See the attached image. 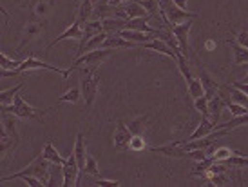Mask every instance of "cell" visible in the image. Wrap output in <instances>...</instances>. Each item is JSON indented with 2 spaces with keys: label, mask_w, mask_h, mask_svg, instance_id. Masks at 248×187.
<instances>
[{
  "label": "cell",
  "mask_w": 248,
  "mask_h": 187,
  "mask_svg": "<svg viewBox=\"0 0 248 187\" xmlns=\"http://www.w3.org/2000/svg\"><path fill=\"white\" fill-rule=\"evenodd\" d=\"M51 167H53V162H49L47 158H44L40 153V156L38 158H35L29 166H26L22 171H18V173L15 174H9V176H2V184H6V182L9 180H18V178H22L24 174H31V176H36L38 180L42 182V186L46 187L49 186V176H51Z\"/></svg>",
  "instance_id": "cell-1"
},
{
  "label": "cell",
  "mask_w": 248,
  "mask_h": 187,
  "mask_svg": "<svg viewBox=\"0 0 248 187\" xmlns=\"http://www.w3.org/2000/svg\"><path fill=\"white\" fill-rule=\"evenodd\" d=\"M234 149H230V147L227 146H219V147H216L212 151V158L216 160V162H221V160H227L228 156H232L234 154Z\"/></svg>",
  "instance_id": "cell-37"
},
{
  "label": "cell",
  "mask_w": 248,
  "mask_h": 187,
  "mask_svg": "<svg viewBox=\"0 0 248 187\" xmlns=\"http://www.w3.org/2000/svg\"><path fill=\"white\" fill-rule=\"evenodd\" d=\"M24 85H26V82H20V84H16L15 87H9V89L2 91V93H0V105H2V107H7V105L13 104L15 97L20 93V89Z\"/></svg>",
  "instance_id": "cell-28"
},
{
  "label": "cell",
  "mask_w": 248,
  "mask_h": 187,
  "mask_svg": "<svg viewBox=\"0 0 248 187\" xmlns=\"http://www.w3.org/2000/svg\"><path fill=\"white\" fill-rule=\"evenodd\" d=\"M2 109L13 113V115H16L18 118H22V120H42L47 113L55 111L53 107H47V109H38V107H33V105H29L28 102L24 100L22 95H16L15 100H13V104L7 105V107H2Z\"/></svg>",
  "instance_id": "cell-4"
},
{
  "label": "cell",
  "mask_w": 248,
  "mask_h": 187,
  "mask_svg": "<svg viewBox=\"0 0 248 187\" xmlns=\"http://www.w3.org/2000/svg\"><path fill=\"white\" fill-rule=\"evenodd\" d=\"M159 4H161L163 18H165L167 24H170V28L172 26H179L183 22L196 20L198 18V13H192L188 9H181V7H178L174 4L172 0H159Z\"/></svg>",
  "instance_id": "cell-5"
},
{
  "label": "cell",
  "mask_w": 248,
  "mask_h": 187,
  "mask_svg": "<svg viewBox=\"0 0 248 187\" xmlns=\"http://www.w3.org/2000/svg\"><path fill=\"white\" fill-rule=\"evenodd\" d=\"M110 6L112 7H120V6H124V4H127V2H131V0H107Z\"/></svg>",
  "instance_id": "cell-41"
},
{
  "label": "cell",
  "mask_w": 248,
  "mask_h": 187,
  "mask_svg": "<svg viewBox=\"0 0 248 187\" xmlns=\"http://www.w3.org/2000/svg\"><path fill=\"white\" fill-rule=\"evenodd\" d=\"M201 82H203V87H205V95H207L208 98H212L214 95H217L219 93V89H221V84L219 82H216L212 76L208 75L207 71L203 69L201 71Z\"/></svg>",
  "instance_id": "cell-25"
},
{
  "label": "cell",
  "mask_w": 248,
  "mask_h": 187,
  "mask_svg": "<svg viewBox=\"0 0 248 187\" xmlns=\"http://www.w3.org/2000/svg\"><path fill=\"white\" fill-rule=\"evenodd\" d=\"M102 24H104V31L107 35H120V31H124L127 26V20L120 18V17H109V18H104Z\"/></svg>",
  "instance_id": "cell-22"
},
{
  "label": "cell",
  "mask_w": 248,
  "mask_h": 187,
  "mask_svg": "<svg viewBox=\"0 0 248 187\" xmlns=\"http://www.w3.org/2000/svg\"><path fill=\"white\" fill-rule=\"evenodd\" d=\"M207 49H214V42H207Z\"/></svg>",
  "instance_id": "cell-43"
},
{
  "label": "cell",
  "mask_w": 248,
  "mask_h": 187,
  "mask_svg": "<svg viewBox=\"0 0 248 187\" xmlns=\"http://www.w3.org/2000/svg\"><path fill=\"white\" fill-rule=\"evenodd\" d=\"M192 24L194 20H188V22H183V24H179V26H172L170 31H172V35L176 36V40L179 44V49H181V53L185 58H188V33H190V29H192Z\"/></svg>",
  "instance_id": "cell-11"
},
{
  "label": "cell",
  "mask_w": 248,
  "mask_h": 187,
  "mask_svg": "<svg viewBox=\"0 0 248 187\" xmlns=\"http://www.w3.org/2000/svg\"><path fill=\"white\" fill-rule=\"evenodd\" d=\"M225 87H227V93H228V100L237 102V104L248 107V95L245 91H241L239 87H235L234 84H225Z\"/></svg>",
  "instance_id": "cell-27"
},
{
  "label": "cell",
  "mask_w": 248,
  "mask_h": 187,
  "mask_svg": "<svg viewBox=\"0 0 248 187\" xmlns=\"http://www.w3.org/2000/svg\"><path fill=\"white\" fill-rule=\"evenodd\" d=\"M140 48L151 49V51H156V53H161V55L170 56V58H174V60H178L176 51H174V49L170 48L165 40H161V38H154V40H151V42H145V44H141Z\"/></svg>",
  "instance_id": "cell-16"
},
{
  "label": "cell",
  "mask_w": 248,
  "mask_h": 187,
  "mask_svg": "<svg viewBox=\"0 0 248 187\" xmlns=\"http://www.w3.org/2000/svg\"><path fill=\"white\" fill-rule=\"evenodd\" d=\"M80 75V87H82V98L85 102V107L91 109L98 95V87H100V75L96 69H76Z\"/></svg>",
  "instance_id": "cell-2"
},
{
  "label": "cell",
  "mask_w": 248,
  "mask_h": 187,
  "mask_svg": "<svg viewBox=\"0 0 248 187\" xmlns=\"http://www.w3.org/2000/svg\"><path fill=\"white\" fill-rule=\"evenodd\" d=\"M42 31H44V24H42V20L31 18V20L24 26V31H22V42L18 44V48H16V53H20L22 49L28 48L31 42H35L36 38L42 35Z\"/></svg>",
  "instance_id": "cell-9"
},
{
  "label": "cell",
  "mask_w": 248,
  "mask_h": 187,
  "mask_svg": "<svg viewBox=\"0 0 248 187\" xmlns=\"http://www.w3.org/2000/svg\"><path fill=\"white\" fill-rule=\"evenodd\" d=\"M174 4H176V6L178 7H181V9H188V7H186V4H188V0H172Z\"/></svg>",
  "instance_id": "cell-42"
},
{
  "label": "cell",
  "mask_w": 248,
  "mask_h": 187,
  "mask_svg": "<svg viewBox=\"0 0 248 187\" xmlns=\"http://www.w3.org/2000/svg\"><path fill=\"white\" fill-rule=\"evenodd\" d=\"M100 33H104V24H102V20H96V18H94V20H89L83 26V38H82V42H80V48L78 49H82L83 46L87 44L89 38L100 35Z\"/></svg>",
  "instance_id": "cell-20"
},
{
  "label": "cell",
  "mask_w": 248,
  "mask_h": 187,
  "mask_svg": "<svg viewBox=\"0 0 248 187\" xmlns=\"http://www.w3.org/2000/svg\"><path fill=\"white\" fill-rule=\"evenodd\" d=\"M93 15H94V0H82L80 6H78V11H76V20L82 24V28L87 24L89 20H93Z\"/></svg>",
  "instance_id": "cell-18"
},
{
  "label": "cell",
  "mask_w": 248,
  "mask_h": 187,
  "mask_svg": "<svg viewBox=\"0 0 248 187\" xmlns=\"http://www.w3.org/2000/svg\"><path fill=\"white\" fill-rule=\"evenodd\" d=\"M104 48H109V49H132V48H138V44L127 40V38H124L122 35H109L104 42Z\"/></svg>",
  "instance_id": "cell-21"
},
{
  "label": "cell",
  "mask_w": 248,
  "mask_h": 187,
  "mask_svg": "<svg viewBox=\"0 0 248 187\" xmlns=\"http://www.w3.org/2000/svg\"><path fill=\"white\" fill-rule=\"evenodd\" d=\"M96 186H102V187H109V186H114V187H118V186H122L118 180H102V178H96Z\"/></svg>",
  "instance_id": "cell-40"
},
{
  "label": "cell",
  "mask_w": 248,
  "mask_h": 187,
  "mask_svg": "<svg viewBox=\"0 0 248 187\" xmlns=\"http://www.w3.org/2000/svg\"><path fill=\"white\" fill-rule=\"evenodd\" d=\"M114 9H116V7L110 6L107 0H98L96 4H94V15H93V18H96V20L109 18V17L114 15Z\"/></svg>",
  "instance_id": "cell-26"
},
{
  "label": "cell",
  "mask_w": 248,
  "mask_h": 187,
  "mask_svg": "<svg viewBox=\"0 0 248 187\" xmlns=\"http://www.w3.org/2000/svg\"><path fill=\"white\" fill-rule=\"evenodd\" d=\"M228 44L232 46V53H234V66H245L248 64V48L241 46L239 42L228 38Z\"/></svg>",
  "instance_id": "cell-24"
},
{
  "label": "cell",
  "mask_w": 248,
  "mask_h": 187,
  "mask_svg": "<svg viewBox=\"0 0 248 187\" xmlns=\"http://www.w3.org/2000/svg\"><path fill=\"white\" fill-rule=\"evenodd\" d=\"M83 174H91V176H96V178H98V174H100V171H98L96 158H94V156H91V154H87V162H85L83 171L80 173V178H78V182H82Z\"/></svg>",
  "instance_id": "cell-33"
},
{
  "label": "cell",
  "mask_w": 248,
  "mask_h": 187,
  "mask_svg": "<svg viewBox=\"0 0 248 187\" xmlns=\"http://www.w3.org/2000/svg\"><path fill=\"white\" fill-rule=\"evenodd\" d=\"M82 38H83V28H82V24L75 18V20L71 22L69 28L65 29L62 35H58L55 40L49 44L47 49H51L53 46H56L58 42H62V40H78V42H82Z\"/></svg>",
  "instance_id": "cell-14"
},
{
  "label": "cell",
  "mask_w": 248,
  "mask_h": 187,
  "mask_svg": "<svg viewBox=\"0 0 248 187\" xmlns=\"http://www.w3.org/2000/svg\"><path fill=\"white\" fill-rule=\"evenodd\" d=\"M80 85H73L69 91H65L62 97L58 98V102L62 104V102H69V104H76L78 100H80V97H82V93H80Z\"/></svg>",
  "instance_id": "cell-32"
},
{
  "label": "cell",
  "mask_w": 248,
  "mask_h": 187,
  "mask_svg": "<svg viewBox=\"0 0 248 187\" xmlns=\"http://www.w3.org/2000/svg\"><path fill=\"white\" fill-rule=\"evenodd\" d=\"M129 129L132 131V135H143L145 127H147V117H134L132 120L127 122Z\"/></svg>",
  "instance_id": "cell-31"
},
{
  "label": "cell",
  "mask_w": 248,
  "mask_h": 187,
  "mask_svg": "<svg viewBox=\"0 0 248 187\" xmlns=\"http://www.w3.org/2000/svg\"><path fill=\"white\" fill-rule=\"evenodd\" d=\"M96 2H98V0H94V4H96Z\"/></svg>",
  "instance_id": "cell-45"
},
{
  "label": "cell",
  "mask_w": 248,
  "mask_h": 187,
  "mask_svg": "<svg viewBox=\"0 0 248 187\" xmlns=\"http://www.w3.org/2000/svg\"><path fill=\"white\" fill-rule=\"evenodd\" d=\"M225 166L228 167H237V169H245V167H248V156H245L243 153L235 151L232 156H228L227 160H221Z\"/></svg>",
  "instance_id": "cell-29"
},
{
  "label": "cell",
  "mask_w": 248,
  "mask_h": 187,
  "mask_svg": "<svg viewBox=\"0 0 248 187\" xmlns=\"http://www.w3.org/2000/svg\"><path fill=\"white\" fill-rule=\"evenodd\" d=\"M227 109L232 113L234 117H241V115H245V113L248 111V107L237 104V102H232V100H227Z\"/></svg>",
  "instance_id": "cell-38"
},
{
  "label": "cell",
  "mask_w": 248,
  "mask_h": 187,
  "mask_svg": "<svg viewBox=\"0 0 248 187\" xmlns=\"http://www.w3.org/2000/svg\"><path fill=\"white\" fill-rule=\"evenodd\" d=\"M114 17H120V18H124V20H132V18H141V17H151V15L147 13V9H145L140 2H127L124 6H120L114 9Z\"/></svg>",
  "instance_id": "cell-10"
},
{
  "label": "cell",
  "mask_w": 248,
  "mask_h": 187,
  "mask_svg": "<svg viewBox=\"0 0 248 187\" xmlns=\"http://www.w3.org/2000/svg\"><path fill=\"white\" fill-rule=\"evenodd\" d=\"M62 169H63V186L65 187L78 186V178H80V166H78V162H76L75 153H71V156L62 166Z\"/></svg>",
  "instance_id": "cell-12"
},
{
  "label": "cell",
  "mask_w": 248,
  "mask_h": 187,
  "mask_svg": "<svg viewBox=\"0 0 248 187\" xmlns=\"http://www.w3.org/2000/svg\"><path fill=\"white\" fill-rule=\"evenodd\" d=\"M42 156H44V158H47L49 162H53V164H60V166H63V164L67 162V158L58 153V149L53 146V142H51V140L46 142V146H44V149H42Z\"/></svg>",
  "instance_id": "cell-23"
},
{
  "label": "cell",
  "mask_w": 248,
  "mask_h": 187,
  "mask_svg": "<svg viewBox=\"0 0 248 187\" xmlns=\"http://www.w3.org/2000/svg\"><path fill=\"white\" fill-rule=\"evenodd\" d=\"M129 149L134 153H141V151H147L149 147H147V142H145L143 135H134L131 140V144H129Z\"/></svg>",
  "instance_id": "cell-36"
},
{
  "label": "cell",
  "mask_w": 248,
  "mask_h": 187,
  "mask_svg": "<svg viewBox=\"0 0 248 187\" xmlns=\"http://www.w3.org/2000/svg\"><path fill=\"white\" fill-rule=\"evenodd\" d=\"M208 105H210V120L217 125L221 115H223V109L227 107V100L223 98V95H219V93H217V95H214V97L210 98Z\"/></svg>",
  "instance_id": "cell-19"
},
{
  "label": "cell",
  "mask_w": 248,
  "mask_h": 187,
  "mask_svg": "<svg viewBox=\"0 0 248 187\" xmlns=\"http://www.w3.org/2000/svg\"><path fill=\"white\" fill-rule=\"evenodd\" d=\"M73 153H75L76 162H78V166H80V173H82L83 167H85V162H87V147H85V136H83V133H78V135H76Z\"/></svg>",
  "instance_id": "cell-17"
},
{
  "label": "cell",
  "mask_w": 248,
  "mask_h": 187,
  "mask_svg": "<svg viewBox=\"0 0 248 187\" xmlns=\"http://www.w3.org/2000/svg\"><path fill=\"white\" fill-rule=\"evenodd\" d=\"M2 129L15 140V144L18 146L20 142V131H18V117L13 113L2 109Z\"/></svg>",
  "instance_id": "cell-13"
},
{
  "label": "cell",
  "mask_w": 248,
  "mask_h": 187,
  "mask_svg": "<svg viewBox=\"0 0 248 187\" xmlns=\"http://www.w3.org/2000/svg\"><path fill=\"white\" fill-rule=\"evenodd\" d=\"M235 38L239 42L241 46H245V48H248V31H239V33H235Z\"/></svg>",
  "instance_id": "cell-39"
},
{
  "label": "cell",
  "mask_w": 248,
  "mask_h": 187,
  "mask_svg": "<svg viewBox=\"0 0 248 187\" xmlns=\"http://www.w3.org/2000/svg\"><path fill=\"white\" fill-rule=\"evenodd\" d=\"M208 102H210V98H208L207 95H203V97H200L198 100H194V105H196V109L200 111L201 117L210 118V105H208Z\"/></svg>",
  "instance_id": "cell-35"
},
{
  "label": "cell",
  "mask_w": 248,
  "mask_h": 187,
  "mask_svg": "<svg viewBox=\"0 0 248 187\" xmlns=\"http://www.w3.org/2000/svg\"><path fill=\"white\" fill-rule=\"evenodd\" d=\"M33 69H46V71H53V73H58V75H62L63 78H67V76L71 75L67 69H60V68H55V66H49V64L42 62V60H38L35 55L28 56L24 62H22V66L16 69V73L18 75H22V73H26V71H33Z\"/></svg>",
  "instance_id": "cell-7"
},
{
  "label": "cell",
  "mask_w": 248,
  "mask_h": 187,
  "mask_svg": "<svg viewBox=\"0 0 248 187\" xmlns=\"http://www.w3.org/2000/svg\"><path fill=\"white\" fill-rule=\"evenodd\" d=\"M55 0H33L31 2V18L35 20H46L53 13Z\"/></svg>",
  "instance_id": "cell-15"
},
{
  "label": "cell",
  "mask_w": 248,
  "mask_h": 187,
  "mask_svg": "<svg viewBox=\"0 0 248 187\" xmlns=\"http://www.w3.org/2000/svg\"><path fill=\"white\" fill-rule=\"evenodd\" d=\"M241 82H245V84H248V73H247V75H245V78H243V80H241Z\"/></svg>",
  "instance_id": "cell-44"
},
{
  "label": "cell",
  "mask_w": 248,
  "mask_h": 187,
  "mask_svg": "<svg viewBox=\"0 0 248 187\" xmlns=\"http://www.w3.org/2000/svg\"><path fill=\"white\" fill-rule=\"evenodd\" d=\"M116 49H109V48H100V49H94V51H91V53H85V55L78 56L73 66L67 68L69 73H73L75 69H98L102 64L109 58L112 53H114Z\"/></svg>",
  "instance_id": "cell-3"
},
{
  "label": "cell",
  "mask_w": 248,
  "mask_h": 187,
  "mask_svg": "<svg viewBox=\"0 0 248 187\" xmlns=\"http://www.w3.org/2000/svg\"><path fill=\"white\" fill-rule=\"evenodd\" d=\"M138 2L147 9V13L151 15V18H156V17H159V15H163L159 0H138Z\"/></svg>",
  "instance_id": "cell-30"
},
{
  "label": "cell",
  "mask_w": 248,
  "mask_h": 187,
  "mask_svg": "<svg viewBox=\"0 0 248 187\" xmlns=\"http://www.w3.org/2000/svg\"><path fill=\"white\" fill-rule=\"evenodd\" d=\"M178 68L181 71V75L185 76V82H186V91H188V95L192 100H198L200 97L205 95V87H203V82H201V78H196L192 75V71L188 68V64H186V58L183 55L178 56Z\"/></svg>",
  "instance_id": "cell-6"
},
{
  "label": "cell",
  "mask_w": 248,
  "mask_h": 187,
  "mask_svg": "<svg viewBox=\"0 0 248 187\" xmlns=\"http://www.w3.org/2000/svg\"><path fill=\"white\" fill-rule=\"evenodd\" d=\"M132 136H134V135H132V131L129 129L127 122L118 120L114 135H112V146H114V149L120 153L125 151V149H129V144H131Z\"/></svg>",
  "instance_id": "cell-8"
},
{
  "label": "cell",
  "mask_w": 248,
  "mask_h": 187,
  "mask_svg": "<svg viewBox=\"0 0 248 187\" xmlns=\"http://www.w3.org/2000/svg\"><path fill=\"white\" fill-rule=\"evenodd\" d=\"M22 62L24 60H13V58H9L6 51L0 53V68L2 69H18L22 66Z\"/></svg>",
  "instance_id": "cell-34"
}]
</instances>
